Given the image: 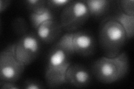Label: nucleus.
I'll return each mask as SVG.
<instances>
[{"label": "nucleus", "mask_w": 134, "mask_h": 89, "mask_svg": "<svg viewBox=\"0 0 134 89\" xmlns=\"http://www.w3.org/2000/svg\"><path fill=\"white\" fill-rule=\"evenodd\" d=\"M129 68L128 56L122 52L114 57L103 56L98 58L92 65L91 73L99 82L111 84L122 79Z\"/></svg>", "instance_id": "f257e3e1"}, {"label": "nucleus", "mask_w": 134, "mask_h": 89, "mask_svg": "<svg viewBox=\"0 0 134 89\" xmlns=\"http://www.w3.org/2000/svg\"><path fill=\"white\" fill-rule=\"evenodd\" d=\"M127 40L125 29L111 16L103 20L99 26L98 41L104 56L114 57L119 55Z\"/></svg>", "instance_id": "f03ea898"}, {"label": "nucleus", "mask_w": 134, "mask_h": 89, "mask_svg": "<svg viewBox=\"0 0 134 89\" xmlns=\"http://www.w3.org/2000/svg\"><path fill=\"white\" fill-rule=\"evenodd\" d=\"M72 55L57 43L50 49L45 71V79L49 88H55L66 84L65 75L72 63Z\"/></svg>", "instance_id": "7ed1b4c3"}, {"label": "nucleus", "mask_w": 134, "mask_h": 89, "mask_svg": "<svg viewBox=\"0 0 134 89\" xmlns=\"http://www.w3.org/2000/svg\"><path fill=\"white\" fill-rule=\"evenodd\" d=\"M90 12L83 1H71L62 11L59 23L67 32L78 31L88 20Z\"/></svg>", "instance_id": "20e7f679"}, {"label": "nucleus", "mask_w": 134, "mask_h": 89, "mask_svg": "<svg viewBox=\"0 0 134 89\" xmlns=\"http://www.w3.org/2000/svg\"><path fill=\"white\" fill-rule=\"evenodd\" d=\"M16 43L8 45L0 54L1 81L16 83L21 76L25 66L18 59L15 52Z\"/></svg>", "instance_id": "39448f33"}, {"label": "nucleus", "mask_w": 134, "mask_h": 89, "mask_svg": "<svg viewBox=\"0 0 134 89\" xmlns=\"http://www.w3.org/2000/svg\"><path fill=\"white\" fill-rule=\"evenodd\" d=\"M41 43L35 33H27L21 36L16 42L15 50L16 57L19 61L25 66L31 64L39 56Z\"/></svg>", "instance_id": "423d86ee"}, {"label": "nucleus", "mask_w": 134, "mask_h": 89, "mask_svg": "<svg viewBox=\"0 0 134 89\" xmlns=\"http://www.w3.org/2000/svg\"><path fill=\"white\" fill-rule=\"evenodd\" d=\"M96 48V39L90 31L78 30L72 32L71 49L73 54L88 57L94 53Z\"/></svg>", "instance_id": "0eeeda50"}, {"label": "nucleus", "mask_w": 134, "mask_h": 89, "mask_svg": "<svg viewBox=\"0 0 134 89\" xmlns=\"http://www.w3.org/2000/svg\"><path fill=\"white\" fill-rule=\"evenodd\" d=\"M92 79V74L87 67L79 63H71L66 71V84L78 88L88 86Z\"/></svg>", "instance_id": "6e6552de"}, {"label": "nucleus", "mask_w": 134, "mask_h": 89, "mask_svg": "<svg viewBox=\"0 0 134 89\" xmlns=\"http://www.w3.org/2000/svg\"><path fill=\"white\" fill-rule=\"evenodd\" d=\"M63 29L59 21L49 20L42 23L36 29V34L40 41L45 44H52L61 37Z\"/></svg>", "instance_id": "1a4fd4ad"}, {"label": "nucleus", "mask_w": 134, "mask_h": 89, "mask_svg": "<svg viewBox=\"0 0 134 89\" xmlns=\"http://www.w3.org/2000/svg\"><path fill=\"white\" fill-rule=\"evenodd\" d=\"M90 12V16L94 17H100L106 15L110 10L111 1L109 0H85Z\"/></svg>", "instance_id": "9d476101"}, {"label": "nucleus", "mask_w": 134, "mask_h": 89, "mask_svg": "<svg viewBox=\"0 0 134 89\" xmlns=\"http://www.w3.org/2000/svg\"><path fill=\"white\" fill-rule=\"evenodd\" d=\"M111 17L122 26L126 34L127 40L132 39L134 35V16L126 15L119 10Z\"/></svg>", "instance_id": "9b49d317"}, {"label": "nucleus", "mask_w": 134, "mask_h": 89, "mask_svg": "<svg viewBox=\"0 0 134 89\" xmlns=\"http://www.w3.org/2000/svg\"><path fill=\"white\" fill-rule=\"evenodd\" d=\"M29 20L32 27L36 30L40 25L49 20H55V15L52 10L47 7L43 11L39 12H31Z\"/></svg>", "instance_id": "f8f14e48"}, {"label": "nucleus", "mask_w": 134, "mask_h": 89, "mask_svg": "<svg viewBox=\"0 0 134 89\" xmlns=\"http://www.w3.org/2000/svg\"><path fill=\"white\" fill-rule=\"evenodd\" d=\"M25 4L31 12H39L44 10L47 6V2L43 0H27L25 1Z\"/></svg>", "instance_id": "ddd939ff"}, {"label": "nucleus", "mask_w": 134, "mask_h": 89, "mask_svg": "<svg viewBox=\"0 0 134 89\" xmlns=\"http://www.w3.org/2000/svg\"><path fill=\"white\" fill-rule=\"evenodd\" d=\"M12 27L14 32L18 35L23 36L27 33V23L25 20L22 17H18L15 19L12 23Z\"/></svg>", "instance_id": "4468645a"}, {"label": "nucleus", "mask_w": 134, "mask_h": 89, "mask_svg": "<svg viewBox=\"0 0 134 89\" xmlns=\"http://www.w3.org/2000/svg\"><path fill=\"white\" fill-rule=\"evenodd\" d=\"M117 4L120 11L126 15L134 16L133 0H121L117 1Z\"/></svg>", "instance_id": "2eb2a0df"}, {"label": "nucleus", "mask_w": 134, "mask_h": 89, "mask_svg": "<svg viewBox=\"0 0 134 89\" xmlns=\"http://www.w3.org/2000/svg\"><path fill=\"white\" fill-rule=\"evenodd\" d=\"M43 84L37 80L28 79L23 82L21 88L25 89H43L44 88Z\"/></svg>", "instance_id": "dca6fc26"}, {"label": "nucleus", "mask_w": 134, "mask_h": 89, "mask_svg": "<svg viewBox=\"0 0 134 89\" xmlns=\"http://www.w3.org/2000/svg\"><path fill=\"white\" fill-rule=\"evenodd\" d=\"M70 0H48L47 2V6L51 10L65 7L70 2Z\"/></svg>", "instance_id": "f3484780"}, {"label": "nucleus", "mask_w": 134, "mask_h": 89, "mask_svg": "<svg viewBox=\"0 0 134 89\" xmlns=\"http://www.w3.org/2000/svg\"><path fill=\"white\" fill-rule=\"evenodd\" d=\"M0 88L1 89H18L20 88L15 82L0 81Z\"/></svg>", "instance_id": "a211bd4d"}, {"label": "nucleus", "mask_w": 134, "mask_h": 89, "mask_svg": "<svg viewBox=\"0 0 134 89\" xmlns=\"http://www.w3.org/2000/svg\"><path fill=\"white\" fill-rule=\"evenodd\" d=\"M11 1L7 0H1L0 1V12L2 13L3 11H6L9 7Z\"/></svg>", "instance_id": "6ab92c4d"}]
</instances>
